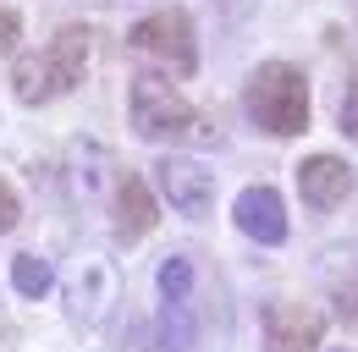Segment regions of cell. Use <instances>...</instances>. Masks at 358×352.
Returning a JSON list of instances; mask_svg holds the SVG:
<instances>
[{
    "label": "cell",
    "mask_w": 358,
    "mask_h": 352,
    "mask_svg": "<svg viewBox=\"0 0 358 352\" xmlns=\"http://www.w3.org/2000/svg\"><path fill=\"white\" fill-rule=\"evenodd\" d=\"M89 50H94V28H83V22L55 28L45 50L17 55V66H11L17 99H22V105H45V99L72 94V88L83 83V72H89Z\"/></svg>",
    "instance_id": "6da1fadb"
},
{
    "label": "cell",
    "mask_w": 358,
    "mask_h": 352,
    "mask_svg": "<svg viewBox=\"0 0 358 352\" xmlns=\"http://www.w3.org/2000/svg\"><path fill=\"white\" fill-rule=\"evenodd\" d=\"M243 110L270 138H298L309 127V78L292 61H265L243 88Z\"/></svg>",
    "instance_id": "7a4b0ae2"
},
{
    "label": "cell",
    "mask_w": 358,
    "mask_h": 352,
    "mask_svg": "<svg viewBox=\"0 0 358 352\" xmlns=\"http://www.w3.org/2000/svg\"><path fill=\"white\" fill-rule=\"evenodd\" d=\"M127 122L149 143H166V138H204V143H215V132L204 127V116L155 72L133 78V88H127Z\"/></svg>",
    "instance_id": "3957f363"
},
{
    "label": "cell",
    "mask_w": 358,
    "mask_h": 352,
    "mask_svg": "<svg viewBox=\"0 0 358 352\" xmlns=\"http://www.w3.org/2000/svg\"><path fill=\"white\" fill-rule=\"evenodd\" d=\"M138 55H149V61H166L171 72H193L199 66V50H193V22H187V11H155V17H143L133 22V34H127Z\"/></svg>",
    "instance_id": "277c9868"
},
{
    "label": "cell",
    "mask_w": 358,
    "mask_h": 352,
    "mask_svg": "<svg viewBox=\"0 0 358 352\" xmlns=\"http://www.w3.org/2000/svg\"><path fill=\"white\" fill-rule=\"evenodd\" d=\"M155 182H160V193L171 198V210L187 220H204L215 210V176L204 171L199 160H187V154H166L160 166H155Z\"/></svg>",
    "instance_id": "5b68a950"
},
{
    "label": "cell",
    "mask_w": 358,
    "mask_h": 352,
    "mask_svg": "<svg viewBox=\"0 0 358 352\" xmlns=\"http://www.w3.org/2000/svg\"><path fill=\"white\" fill-rule=\"evenodd\" d=\"M325 342V314L303 303H281L265 314V352H320Z\"/></svg>",
    "instance_id": "8992f818"
},
{
    "label": "cell",
    "mask_w": 358,
    "mask_h": 352,
    "mask_svg": "<svg viewBox=\"0 0 358 352\" xmlns=\"http://www.w3.org/2000/svg\"><path fill=\"white\" fill-rule=\"evenodd\" d=\"M298 193H303V204L309 210H336V204H348V193H353V166L342 160V154H309L303 166H298Z\"/></svg>",
    "instance_id": "52a82bcc"
},
{
    "label": "cell",
    "mask_w": 358,
    "mask_h": 352,
    "mask_svg": "<svg viewBox=\"0 0 358 352\" xmlns=\"http://www.w3.org/2000/svg\"><path fill=\"white\" fill-rule=\"evenodd\" d=\"M231 220H237L243 237H254L265 248L287 242V210H281V193L275 187H243L237 204H231Z\"/></svg>",
    "instance_id": "ba28073f"
},
{
    "label": "cell",
    "mask_w": 358,
    "mask_h": 352,
    "mask_svg": "<svg viewBox=\"0 0 358 352\" xmlns=\"http://www.w3.org/2000/svg\"><path fill=\"white\" fill-rule=\"evenodd\" d=\"M155 220H160V210H155V193H149V182L127 171L122 182H116V231H122V242L149 237V231H155Z\"/></svg>",
    "instance_id": "9c48e42d"
},
{
    "label": "cell",
    "mask_w": 358,
    "mask_h": 352,
    "mask_svg": "<svg viewBox=\"0 0 358 352\" xmlns=\"http://www.w3.org/2000/svg\"><path fill=\"white\" fill-rule=\"evenodd\" d=\"M320 275H325L331 308H342V319H358V242L325 248V259H320Z\"/></svg>",
    "instance_id": "30bf717a"
},
{
    "label": "cell",
    "mask_w": 358,
    "mask_h": 352,
    "mask_svg": "<svg viewBox=\"0 0 358 352\" xmlns=\"http://www.w3.org/2000/svg\"><path fill=\"white\" fill-rule=\"evenodd\" d=\"M11 286L22 292V298H45L50 286H55V270L45 259H34V254H17L11 259Z\"/></svg>",
    "instance_id": "8fae6325"
},
{
    "label": "cell",
    "mask_w": 358,
    "mask_h": 352,
    "mask_svg": "<svg viewBox=\"0 0 358 352\" xmlns=\"http://www.w3.org/2000/svg\"><path fill=\"white\" fill-rule=\"evenodd\" d=\"M110 292H116V281H110V270L89 259L83 270H78V286H72V308H78V314H89V308H94V298L105 303Z\"/></svg>",
    "instance_id": "7c38bea8"
},
{
    "label": "cell",
    "mask_w": 358,
    "mask_h": 352,
    "mask_svg": "<svg viewBox=\"0 0 358 352\" xmlns=\"http://www.w3.org/2000/svg\"><path fill=\"white\" fill-rule=\"evenodd\" d=\"M187 292H193V264L182 259V254H171V259L160 264V298L166 303H187Z\"/></svg>",
    "instance_id": "4fadbf2b"
},
{
    "label": "cell",
    "mask_w": 358,
    "mask_h": 352,
    "mask_svg": "<svg viewBox=\"0 0 358 352\" xmlns=\"http://www.w3.org/2000/svg\"><path fill=\"white\" fill-rule=\"evenodd\" d=\"M336 122H342V132L358 143V72L348 78V94H342V110H336Z\"/></svg>",
    "instance_id": "5bb4252c"
},
{
    "label": "cell",
    "mask_w": 358,
    "mask_h": 352,
    "mask_svg": "<svg viewBox=\"0 0 358 352\" xmlns=\"http://www.w3.org/2000/svg\"><path fill=\"white\" fill-rule=\"evenodd\" d=\"M17 39H22V17H17L11 6H0V55H11Z\"/></svg>",
    "instance_id": "9a60e30c"
},
{
    "label": "cell",
    "mask_w": 358,
    "mask_h": 352,
    "mask_svg": "<svg viewBox=\"0 0 358 352\" xmlns=\"http://www.w3.org/2000/svg\"><path fill=\"white\" fill-rule=\"evenodd\" d=\"M17 215H22V204H17V193L0 182V231H11V226H17Z\"/></svg>",
    "instance_id": "2e32d148"
}]
</instances>
